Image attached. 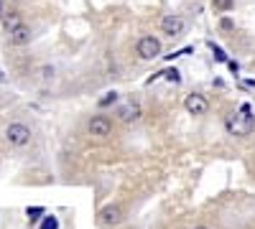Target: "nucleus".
<instances>
[{
  "label": "nucleus",
  "mask_w": 255,
  "mask_h": 229,
  "mask_svg": "<svg viewBox=\"0 0 255 229\" xmlns=\"http://www.w3.org/2000/svg\"><path fill=\"white\" fill-rule=\"evenodd\" d=\"M255 125V115L250 105H240V112H232L227 117V133L230 135H248Z\"/></svg>",
  "instance_id": "f257e3e1"
},
{
  "label": "nucleus",
  "mask_w": 255,
  "mask_h": 229,
  "mask_svg": "<svg viewBox=\"0 0 255 229\" xmlns=\"http://www.w3.org/2000/svg\"><path fill=\"white\" fill-rule=\"evenodd\" d=\"M5 140L13 145V148H23V145L31 143V130L23 122H10L5 128Z\"/></svg>",
  "instance_id": "f03ea898"
},
{
  "label": "nucleus",
  "mask_w": 255,
  "mask_h": 229,
  "mask_svg": "<svg viewBox=\"0 0 255 229\" xmlns=\"http://www.w3.org/2000/svg\"><path fill=\"white\" fill-rule=\"evenodd\" d=\"M135 54L143 59V61H153L161 56V41L156 36H143L138 44H135Z\"/></svg>",
  "instance_id": "7ed1b4c3"
},
{
  "label": "nucleus",
  "mask_w": 255,
  "mask_h": 229,
  "mask_svg": "<svg viewBox=\"0 0 255 229\" xmlns=\"http://www.w3.org/2000/svg\"><path fill=\"white\" fill-rule=\"evenodd\" d=\"M87 133H90L92 138H100V140L110 138V135H113V120H110L108 115H95V117L87 122Z\"/></svg>",
  "instance_id": "20e7f679"
},
{
  "label": "nucleus",
  "mask_w": 255,
  "mask_h": 229,
  "mask_svg": "<svg viewBox=\"0 0 255 229\" xmlns=\"http://www.w3.org/2000/svg\"><path fill=\"white\" fill-rule=\"evenodd\" d=\"M184 31H186V20H184L181 15L171 13V15H163V18H161V33H163V36L176 38V36H181Z\"/></svg>",
  "instance_id": "39448f33"
},
{
  "label": "nucleus",
  "mask_w": 255,
  "mask_h": 229,
  "mask_svg": "<svg viewBox=\"0 0 255 229\" xmlns=\"http://www.w3.org/2000/svg\"><path fill=\"white\" fill-rule=\"evenodd\" d=\"M184 110L189 112V115H207V110H209V102H207V97L204 94H186V99H184Z\"/></svg>",
  "instance_id": "423d86ee"
},
{
  "label": "nucleus",
  "mask_w": 255,
  "mask_h": 229,
  "mask_svg": "<svg viewBox=\"0 0 255 229\" xmlns=\"http://www.w3.org/2000/svg\"><path fill=\"white\" fill-rule=\"evenodd\" d=\"M123 222V209L118 204H108L100 209V224L102 227H118Z\"/></svg>",
  "instance_id": "0eeeda50"
},
{
  "label": "nucleus",
  "mask_w": 255,
  "mask_h": 229,
  "mask_svg": "<svg viewBox=\"0 0 255 229\" xmlns=\"http://www.w3.org/2000/svg\"><path fill=\"white\" fill-rule=\"evenodd\" d=\"M8 41H10L13 46H26V44H31V28H28L26 23H18L15 28L8 31Z\"/></svg>",
  "instance_id": "6e6552de"
},
{
  "label": "nucleus",
  "mask_w": 255,
  "mask_h": 229,
  "mask_svg": "<svg viewBox=\"0 0 255 229\" xmlns=\"http://www.w3.org/2000/svg\"><path fill=\"white\" fill-rule=\"evenodd\" d=\"M118 115H120L123 122H135L140 117V105H138V102H128V105H123L118 110Z\"/></svg>",
  "instance_id": "1a4fd4ad"
},
{
  "label": "nucleus",
  "mask_w": 255,
  "mask_h": 229,
  "mask_svg": "<svg viewBox=\"0 0 255 229\" xmlns=\"http://www.w3.org/2000/svg\"><path fill=\"white\" fill-rule=\"evenodd\" d=\"M26 217H28V222L33 224V222H38V219L46 217V209H44V206H28V209H26Z\"/></svg>",
  "instance_id": "9d476101"
},
{
  "label": "nucleus",
  "mask_w": 255,
  "mask_h": 229,
  "mask_svg": "<svg viewBox=\"0 0 255 229\" xmlns=\"http://www.w3.org/2000/svg\"><path fill=\"white\" fill-rule=\"evenodd\" d=\"M232 5H235V0H212V8L220 10V13H227L232 10Z\"/></svg>",
  "instance_id": "9b49d317"
},
{
  "label": "nucleus",
  "mask_w": 255,
  "mask_h": 229,
  "mask_svg": "<svg viewBox=\"0 0 255 229\" xmlns=\"http://www.w3.org/2000/svg\"><path fill=\"white\" fill-rule=\"evenodd\" d=\"M118 92H108V94H105V97H100V102H97V105L100 107H110V105H115V102H118Z\"/></svg>",
  "instance_id": "f8f14e48"
},
{
  "label": "nucleus",
  "mask_w": 255,
  "mask_h": 229,
  "mask_svg": "<svg viewBox=\"0 0 255 229\" xmlns=\"http://www.w3.org/2000/svg\"><path fill=\"white\" fill-rule=\"evenodd\" d=\"M38 229H59V219H56L54 214H49V217L41 219V227H38Z\"/></svg>",
  "instance_id": "ddd939ff"
},
{
  "label": "nucleus",
  "mask_w": 255,
  "mask_h": 229,
  "mask_svg": "<svg viewBox=\"0 0 255 229\" xmlns=\"http://www.w3.org/2000/svg\"><path fill=\"white\" fill-rule=\"evenodd\" d=\"M158 76H166L168 81H174V84H179V81H181V74H179L176 69H166V72H161Z\"/></svg>",
  "instance_id": "4468645a"
},
{
  "label": "nucleus",
  "mask_w": 255,
  "mask_h": 229,
  "mask_svg": "<svg viewBox=\"0 0 255 229\" xmlns=\"http://www.w3.org/2000/svg\"><path fill=\"white\" fill-rule=\"evenodd\" d=\"M212 51H215V59H217V61H227V56H225V51H222L220 46H212Z\"/></svg>",
  "instance_id": "2eb2a0df"
},
{
  "label": "nucleus",
  "mask_w": 255,
  "mask_h": 229,
  "mask_svg": "<svg viewBox=\"0 0 255 229\" xmlns=\"http://www.w3.org/2000/svg\"><path fill=\"white\" fill-rule=\"evenodd\" d=\"M222 28H225V31H230V28H232V20H230V18H225V20H222Z\"/></svg>",
  "instance_id": "dca6fc26"
},
{
  "label": "nucleus",
  "mask_w": 255,
  "mask_h": 229,
  "mask_svg": "<svg viewBox=\"0 0 255 229\" xmlns=\"http://www.w3.org/2000/svg\"><path fill=\"white\" fill-rule=\"evenodd\" d=\"M0 15H3V0H0Z\"/></svg>",
  "instance_id": "f3484780"
},
{
  "label": "nucleus",
  "mask_w": 255,
  "mask_h": 229,
  "mask_svg": "<svg viewBox=\"0 0 255 229\" xmlns=\"http://www.w3.org/2000/svg\"><path fill=\"white\" fill-rule=\"evenodd\" d=\"M194 229H209V227H194Z\"/></svg>",
  "instance_id": "a211bd4d"
},
{
  "label": "nucleus",
  "mask_w": 255,
  "mask_h": 229,
  "mask_svg": "<svg viewBox=\"0 0 255 229\" xmlns=\"http://www.w3.org/2000/svg\"><path fill=\"white\" fill-rule=\"evenodd\" d=\"M3 79H5V76H3V74H0V81H3Z\"/></svg>",
  "instance_id": "6ab92c4d"
}]
</instances>
